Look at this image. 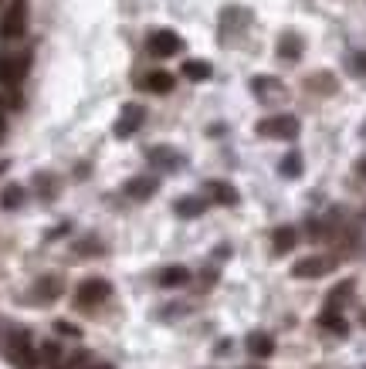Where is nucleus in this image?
<instances>
[{
    "mask_svg": "<svg viewBox=\"0 0 366 369\" xmlns=\"http://www.w3.org/2000/svg\"><path fill=\"white\" fill-rule=\"evenodd\" d=\"M258 136H265V139H295L299 136V119L289 115V112H282V115H268V119H261L258 123Z\"/></svg>",
    "mask_w": 366,
    "mask_h": 369,
    "instance_id": "obj_1",
    "label": "nucleus"
},
{
    "mask_svg": "<svg viewBox=\"0 0 366 369\" xmlns=\"http://www.w3.org/2000/svg\"><path fill=\"white\" fill-rule=\"evenodd\" d=\"M24 28H28V7H24L21 0H14V4L4 11V17H0V41H14V38H21Z\"/></svg>",
    "mask_w": 366,
    "mask_h": 369,
    "instance_id": "obj_2",
    "label": "nucleus"
},
{
    "mask_svg": "<svg viewBox=\"0 0 366 369\" xmlns=\"http://www.w3.org/2000/svg\"><path fill=\"white\" fill-rule=\"evenodd\" d=\"M146 51H150L152 58H173V55H180L183 51V41L177 31H170V28H160V31L150 34V41H146Z\"/></svg>",
    "mask_w": 366,
    "mask_h": 369,
    "instance_id": "obj_3",
    "label": "nucleus"
},
{
    "mask_svg": "<svg viewBox=\"0 0 366 369\" xmlns=\"http://www.w3.org/2000/svg\"><path fill=\"white\" fill-rule=\"evenodd\" d=\"M109 281L106 278H89V281H82L75 288V305H82V308H95V305H102L109 298Z\"/></svg>",
    "mask_w": 366,
    "mask_h": 369,
    "instance_id": "obj_4",
    "label": "nucleus"
},
{
    "mask_svg": "<svg viewBox=\"0 0 366 369\" xmlns=\"http://www.w3.org/2000/svg\"><path fill=\"white\" fill-rule=\"evenodd\" d=\"M28 55H0V85H17L28 75Z\"/></svg>",
    "mask_w": 366,
    "mask_h": 369,
    "instance_id": "obj_5",
    "label": "nucleus"
},
{
    "mask_svg": "<svg viewBox=\"0 0 366 369\" xmlns=\"http://www.w3.org/2000/svg\"><path fill=\"white\" fill-rule=\"evenodd\" d=\"M333 268H336L333 258L312 254V258H302V261L292 264V275H295V278H322V275H329Z\"/></svg>",
    "mask_w": 366,
    "mask_h": 369,
    "instance_id": "obj_6",
    "label": "nucleus"
},
{
    "mask_svg": "<svg viewBox=\"0 0 366 369\" xmlns=\"http://www.w3.org/2000/svg\"><path fill=\"white\" fill-rule=\"evenodd\" d=\"M143 119H146V108L143 106H126L122 108V115H119V123H116V136L119 139L133 136L139 125H143Z\"/></svg>",
    "mask_w": 366,
    "mask_h": 369,
    "instance_id": "obj_7",
    "label": "nucleus"
},
{
    "mask_svg": "<svg viewBox=\"0 0 366 369\" xmlns=\"http://www.w3.org/2000/svg\"><path fill=\"white\" fill-rule=\"evenodd\" d=\"M190 281V271L183 264H170V268H160L156 271V285L160 288H183Z\"/></svg>",
    "mask_w": 366,
    "mask_h": 369,
    "instance_id": "obj_8",
    "label": "nucleus"
},
{
    "mask_svg": "<svg viewBox=\"0 0 366 369\" xmlns=\"http://www.w3.org/2000/svg\"><path fill=\"white\" fill-rule=\"evenodd\" d=\"M58 295H61V278L58 275H45V278H38V285H34L30 298H34V302H55Z\"/></svg>",
    "mask_w": 366,
    "mask_h": 369,
    "instance_id": "obj_9",
    "label": "nucleus"
},
{
    "mask_svg": "<svg viewBox=\"0 0 366 369\" xmlns=\"http://www.w3.org/2000/svg\"><path fill=\"white\" fill-rule=\"evenodd\" d=\"M302 51H305V41L299 34H292V31L282 34V41H278V58H282V62H299Z\"/></svg>",
    "mask_w": 366,
    "mask_h": 369,
    "instance_id": "obj_10",
    "label": "nucleus"
},
{
    "mask_svg": "<svg viewBox=\"0 0 366 369\" xmlns=\"http://www.w3.org/2000/svg\"><path fill=\"white\" fill-rule=\"evenodd\" d=\"M173 85H177V78L170 75V72H150V75L143 78V89L146 92H156V95H170Z\"/></svg>",
    "mask_w": 366,
    "mask_h": 369,
    "instance_id": "obj_11",
    "label": "nucleus"
},
{
    "mask_svg": "<svg viewBox=\"0 0 366 369\" xmlns=\"http://www.w3.org/2000/svg\"><path fill=\"white\" fill-rule=\"evenodd\" d=\"M152 193H156V176H136L126 183V197H133V200H146Z\"/></svg>",
    "mask_w": 366,
    "mask_h": 369,
    "instance_id": "obj_12",
    "label": "nucleus"
},
{
    "mask_svg": "<svg viewBox=\"0 0 366 369\" xmlns=\"http://www.w3.org/2000/svg\"><path fill=\"white\" fill-rule=\"evenodd\" d=\"M248 353L255 356V359H268L274 353V339L265 336V332H251L248 336Z\"/></svg>",
    "mask_w": 366,
    "mask_h": 369,
    "instance_id": "obj_13",
    "label": "nucleus"
},
{
    "mask_svg": "<svg viewBox=\"0 0 366 369\" xmlns=\"http://www.w3.org/2000/svg\"><path fill=\"white\" fill-rule=\"evenodd\" d=\"M207 193H211V200L224 203V207H234V203H238V190L231 183H224V180H211V183H207Z\"/></svg>",
    "mask_w": 366,
    "mask_h": 369,
    "instance_id": "obj_14",
    "label": "nucleus"
},
{
    "mask_svg": "<svg viewBox=\"0 0 366 369\" xmlns=\"http://www.w3.org/2000/svg\"><path fill=\"white\" fill-rule=\"evenodd\" d=\"M251 89H255L258 98H282V95H285V85H282L278 78H255Z\"/></svg>",
    "mask_w": 366,
    "mask_h": 369,
    "instance_id": "obj_15",
    "label": "nucleus"
},
{
    "mask_svg": "<svg viewBox=\"0 0 366 369\" xmlns=\"http://www.w3.org/2000/svg\"><path fill=\"white\" fill-rule=\"evenodd\" d=\"M295 241H299L295 227H278V231L272 234V251L274 254H289L292 247H295Z\"/></svg>",
    "mask_w": 366,
    "mask_h": 369,
    "instance_id": "obj_16",
    "label": "nucleus"
},
{
    "mask_svg": "<svg viewBox=\"0 0 366 369\" xmlns=\"http://www.w3.org/2000/svg\"><path fill=\"white\" fill-rule=\"evenodd\" d=\"M319 325L322 329H329V332H336V336H346V332H350L346 319H343L339 312H333V308H326V312L319 315Z\"/></svg>",
    "mask_w": 366,
    "mask_h": 369,
    "instance_id": "obj_17",
    "label": "nucleus"
},
{
    "mask_svg": "<svg viewBox=\"0 0 366 369\" xmlns=\"http://www.w3.org/2000/svg\"><path fill=\"white\" fill-rule=\"evenodd\" d=\"M150 159L156 163V166H180V153L177 149H170V146H156V149H150Z\"/></svg>",
    "mask_w": 366,
    "mask_h": 369,
    "instance_id": "obj_18",
    "label": "nucleus"
},
{
    "mask_svg": "<svg viewBox=\"0 0 366 369\" xmlns=\"http://www.w3.org/2000/svg\"><path fill=\"white\" fill-rule=\"evenodd\" d=\"M180 217H200L204 210H207V203L200 200V197H183V200H177V207H173Z\"/></svg>",
    "mask_w": 366,
    "mask_h": 369,
    "instance_id": "obj_19",
    "label": "nucleus"
},
{
    "mask_svg": "<svg viewBox=\"0 0 366 369\" xmlns=\"http://www.w3.org/2000/svg\"><path fill=\"white\" fill-rule=\"evenodd\" d=\"M214 72L207 62H183V78H190V81H207Z\"/></svg>",
    "mask_w": 366,
    "mask_h": 369,
    "instance_id": "obj_20",
    "label": "nucleus"
},
{
    "mask_svg": "<svg viewBox=\"0 0 366 369\" xmlns=\"http://www.w3.org/2000/svg\"><path fill=\"white\" fill-rule=\"evenodd\" d=\"M21 203H24V190H21L17 183L4 186V193H0V207H4V210H17Z\"/></svg>",
    "mask_w": 366,
    "mask_h": 369,
    "instance_id": "obj_21",
    "label": "nucleus"
},
{
    "mask_svg": "<svg viewBox=\"0 0 366 369\" xmlns=\"http://www.w3.org/2000/svg\"><path fill=\"white\" fill-rule=\"evenodd\" d=\"M282 176H289V180H295V176H302V156L299 153H289L285 159H282Z\"/></svg>",
    "mask_w": 366,
    "mask_h": 369,
    "instance_id": "obj_22",
    "label": "nucleus"
},
{
    "mask_svg": "<svg viewBox=\"0 0 366 369\" xmlns=\"http://www.w3.org/2000/svg\"><path fill=\"white\" fill-rule=\"evenodd\" d=\"M353 295V281H343L339 288H336L333 295H329V302H326V308H333V312H339V302H346Z\"/></svg>",
    "mask_w": 366,
    "mask_h": 369,
    "instance_id": "obj_23",
    "label": "nucleus"
},
{
    "mask_svg": "<svg viewBox=\"0 0 366 369\" xmlns=\"http://www.w3.org/2000/svg\"><path fill=\"white\" fill-rule=\"evenodd\" d=\"M309 85H312V89H322V92H336V78H333V75H316V78H309Z\"/></svg>",
    "mask_w": 366,
    "mask_h": 369,
    "instance_id": "obj_24",
    "label": "nucleus"
},
{
    "mask_svg": "<svg viewBox=\"0 0 366 369\" xmlns=\"http://www.w3.org/2000/svg\"><path fill=\"white\" fill-rule=\"evenodd\" d=\"M350 72L353 75H360V78H366V51H356L350 58Z\"/></svg>",
    "mask_w": 366,
    "mask_h": 369,
    "instance_id": "obj_25",
    "label": "nucleus"
},
{
    "mask_svg": "<svg viewBox=\"0 0 366 369\" xmlns=\"http://www.w3.org/2000/svg\"><path fill=\"white\" fill-rule=\"evenodd\" d=\"M55 329H58L61 336H72V339L82 336V329H78V325H72V322H55Z\"/></svg>",
    "mask_w": 366,
    "mask_h": 369,
    "instance_id": "obj_26",
    "label": "nucleus"
},
{
    "mask_svg": "<svg viewBox=\"0 0 366 369\" xmlns=\"http://www.w3.org/2000/svg\"><path fill=\"white\" fill-rule=\"evenodd\" d=\"M58 346H55V342H48L45 349H41V359H45V363H55V359H58Z\"/></svg>",
    "mask_w": 366,
    "mask_h": 369,
    "instance_id": "obj_27",
    "label": "nucleus"
},
{
    "mask_svg": "<svg viewBox=\"0 0 366 369\" xmlns=\"http://www.w3.org/2000/svg\"><path fill=\"white\" fill-rule=\"evenodd\" d=\"M360 173H363V180H366V159H363V163H360Z\"/></svg>",
    "mask_w": 366,
    "mask_h": 369,
    "instance_id": "obj_28",
    "label": "nucleus"
},
{
    "mask_svg": "<svg viewBox=\"0 0 366 369\" xmlns=\"http://www.w3.org/2000/svg\"><path fill=\"white\" fill-rule=\"evenodd\" d=\"M92 369H109V366H92Z\"/></svg>",
    "mask_w": 366,
    "mask_h": 369,
    "instance_id": "obj_29",
    "label": "nucleus"
},
{
    "mask_svg": "<svg viewBox=\"0 0 366 369\" xmlns=\"http://www.w3.org/2000/svg\"><path fill=\"white\" fill-rule=\"evenodd\" d=\"M363 325H366V312H363Z\"/></svg>",
    "mask_w": 366,
    "mask_h": 369,
    "instance_id": "obj_30",
    "label": "nucleus"
},
{
    "mask_svg": "<svg viewBox=\"0 0 366 369\" xmlns=\"http://www.w3.org/2000/svg\"><path fill=\"white\" fill-rule=\"evenodd\" d=\"M363 136H366V125H363Z\"/></svg>",
    "mask_w": 366,
    "mask_h": 369,
    "instance_id": "obj_31",
    "label": "nucleus"
}]
</instances>
